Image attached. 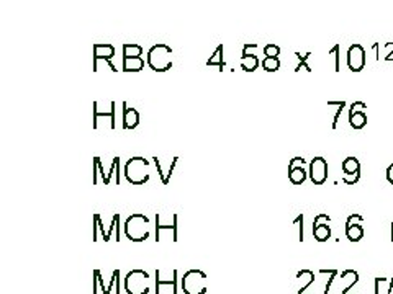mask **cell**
I'll return each mask as SVG.
<instances>
[{"mask_svg":"<svg viewBox=\"0 0 393 294\" xmlns=\"http://www.w3.org/2000/svg\"><path fill=\"white\" fill-rule=\"evenodd\" d=\"M359 180H360V173H354V175H344V173H343V182L346 183V185L353 187Z\"/></svg>","mask_w":393,"mask_h":294,"instance_id":"29","label":"cell"},{"mask_svg":"<svg viewBox=\"0 0 393 294\" xmlns=\"http://www.w3.org/2000/svg\"><path fill=\"white\" fill-rule=\"evenodd\" d=\"M122 125L125 131H133L140 126V113L136 108L128 107L127 102L122 103Z\"/></svg>","mask_w":393,"mask_h":294,"instance_id":"10","label":"cell"},{"mask_svg":"<svg viewBox=\"0 0 393 294\" xmlns=\"http://www.w3.org/2000/svg\"><path fill=\"white\" fill-rule=\"evenodd\" d=\"M261 66H262V69H264L266 72H277L280 69V59L279 58L266 56L264 59H262Z\"/></svg>","mask_w":393,"mask_h":294,"instance_id":"25","label":"cell"},{"mask_svg":"<svg viewBox=\"0 0 393 294\" xmlns=\"http://www.w3.org/2000/svg\"><path fill=\"white\" fill-rule=\"evenodd\" d=\"M115 110H117V103L110 102L109 112H100L99 103L94 102L92 103V114H94V119H92V128L94 130H99V119L105 118L110 121V130H117V116H115Z\"/></svg>","mask_w":393,"mask_h":294,"instance_id":"8","label":"cell"},{"mask_svg":"<svg viewBox=\"0 0 393 294\" xmlns=\"http://www.w3.org/2000/svg\"><path fill=\"white\" fill-rule=\"evenodd\" d=\"M261 66V61H259L256 54L248 53L246 48H243V54H241V69L244 72H254L256 69Z\"/></svg>","mask_w":393,"mask_h":294,"instance_id":"13","label":"cell"},{"mask_svg":"<svg viewBox=\"0 0 393 294\" xmlns=\"http://www.w3.org/2000/svg\"><path fill=\"white\" fill-rule=\"evenodd\" d=\"M163 239H173L177 241V216H175L173 226H163L161 224V216H156V241L161 242Z\"/></svg>","mask_w":393,"mask_h":294,"instance_id":"11","label":"cell"},{"mask_svg":"<svg viewBox=\"0 0 393 294\" xmlns=\"http://www.w3.org/2000/svg\"><path fill=\"white\" fill-rule=\"evenodd\" d=\"M313 236L318 242H326L331 237V229L328 224H320V226H313Z\"/></svg>","mask_w":393,"mask_h":294,"instance_id":"23","label":"cell"},{"mask_svg":"<svg viewBox=\"0 0 393 294\" xmlns=\"http://www.w3.org/2000/svg\"><path fill=\"white\" fill-rule=\"evenodd\" d=\"M115 56V48L110 43H95L94 44V69L92 71H99V61H105L110 67V71L117 72L118 69L112 64V58Z\"/></svg>","mask_w":393,"mask_h":294,"instance_id":"6","label":"cell"},{"mask_svg":"<svg viewBox=\"0 0 393 294\" xmlns=\"http://www.w3.org/2000/svg\"><path fill=\"white\" fill-rule=\"evenodd\" d=\"M341 167H343L344 175H354V173H360V162L355 157H346Z\"/></svg>","mask_w":393,"mask_h":294,"instance_id":"20","label":"cell"},{"mask_svg":"<svg viewBox=\"0 0 393 294\" xmlns=\"http://www.w3.org/2000/svg\"><path fill=\"white\" fill-rule=\"evenodd\" d=\"M147 66L154 72H168L173 69V48L164 43H157L147 51Z\"/></svg>","mask_w":393,"mask_h":294,"instance_id":"2","label":"cell"},{"mask_svg":"<svg viewBox=\"0 0 393 294\" xmlns=\"http://www.w3.org/2000/svg\"><path fill=\"white\" fill-rule=\"evenodd\" d=\"M156 294H163L164 289H169V291H173V294H177V282H175V277H177V273L174 275V278L170 279V282H163V279L159 278V272L156 273Z\"/></svg>","mask_w":393,"mask_h":294,"instance_id":"17","label":"cell"},{"mask_svg":"<svg viewBox=\"0 0 393 294\" xmlns=\"http://www.w3.org/2000/svg\"><path fill=\"white\" fill-rule=\"evenodd\" d=\"M122 53H123V58H138V56H143V48L140 44H135V43H125L122 48Z\"/></svg>","mask_w":393,"mask_h":294,"instance_id":"24","label":"cell"},{"mask_svg":"<svg viewBox=\"0 0 393 294\" xmlns=\"http://www.w3.org/2000/svg\"><path fill=\"white\" fill-rule=\"evenodd\" d=\"M348 67L353 72H360L365 67V49L362 44L354 43L348 49Z\"/></svg>","mask_w":393,"mask_h":294,"instance_id":"9","label":"cell"},{"mask_svg":"<svg viewBox=\"0 0 393 294\" xmlns=\"http://www.w3.org/2000/svg\"><path fill=\"white\" fill-rule=\"evenodd\" d=\"M365 108H367V105L364 102H354L351 105V110L349 112H365Z\"/></svg>","mask_w":393,"mask_h":294,"instance_id":"32","label":"cell"},{"mask_svg":"<svg viewBox=\"0 0 393 294\" xmlns=\"http://www.w3.org/2000/svg\"><path fill=\"white\" fill-rule=\"evenodd\" d=\"M123 72H141L145 69V59L141 56L138 58H123L122 64Z\"/></svg>","mask_w":393,"mask_h":294,"instance_id":"14","label":"cell"},{"mask_svg":"<svg viewBox=\"0 0 393 294\" xmlns=\"http://www.w3.org/2000/svg\"><path fill=\"white\" fill-rule=\"evenodd\" d=\"M331 220V218L328 214H318L316 218H314V223L313 226H320V224H328Z\"/></svg>","mask_w":393,"mask_h":294,"instance_id":"31","label":"cell"},{"mask_svg":"<svg viewBox=\"0 0 393 294\" xmlns=\"http://www.w3.org/2000/svg\"><path fill=\"white\" fill-rule=\"evenodd\" d=\"M339 53H341V46H339V44L332 46L330 54H331L332 58H335V72H339V71H341V58H339Z\"/></svg>","mask_w":393,"mask_h":294,"instance_id":"27","label":"cell"},{"mask_svg":"<svg viewBox=\"0 0 393 294\" xmlns=\"http://www.w3.org/2000/svg\"><path fill=\"white\" fill-rule=\"evenodd\" d=\"M387 180L388 183H392L393 185V164L388 165V168H387Z\"/></svg>","mask_w":393,"mask_h":294,"instance_id":"36","label":"cell"},{"mask_svg":"<svg viewBox=\"0 0 393 294\" xmlns=\"http://www.w3.org/2000/svg\"><path fill=\"white\" fill-rule=\"evenodd\" d=\"M302 69H305V71H307V72H312V67L308 66L307 61H300L297 69H295V72H300V71H302Z\"/></svg>","mask_w":393,"mask_h":294,"instance_id":"35","label":"cell"},{"mask_svg":"<svg viewBox=\"0 0 393 294\" xmlns=\"http://www.w3.org/2000/svg\"><path fill=\"white\" fill-rule=\"evenodd\" d=\"M346 236L351 242H359L364 237V229L360 224H349V226H346Z\"/></svg>","mask_w":393,"mask_h":294,"instance_id":"22","label":"cell"},{"mask_svg":"<svg viewBox=\"0 0 393 294\" xmlns=\"http://www.w3.org/2000/svg\"><path fill=\"white\" fill-rule=\"evenodd\" d=\"M105 177H107V173H105L100 157H94V167H92V183H94V185H99L100 180L102 183H104Z\"/></svg>","mask_w":393,"mask_h":294,"instance_id":"19","label":"cell"},{"mask_svg":"<svg viewBox=\"0 0 393 294\" xmlns=\"http://www.w3.org/2000/svg\"><path fill=\"white\" fill-rule=\"evenodd\" d=\"M264 56H269V58H279L280 56V48L277 44H266L264 46Z\"/></svg>","mask_w":393,"mask_h":294,"instance_id":"28","label":"cell"},{"mask_svg":"<svg viewBox=\"0 0 393 294\" xmlns=\"http://www.w3.org/2000/svg\"><path fill=\"white\" fill-rule=\"evenodd\" d=\"M295 226H298L300 229V241H303V214H300L297 219H295Z\"/></svg>","mask_w":393,"mask_h":294,"instance_id":"33","label":"cell"},{"mask_svg":"<svg viewBox=\"0 0 393 294\" xmlns=\"http://www.w3.org/2000/svg\"><path fill=\"white\" fill-rule=\"evenodd\" d=\"M305 165H307V160H305L303 157H294L289 162V170H292L295 167H305Z\"/></svg>","mask_w":393,"mask_h":294,"instance_id":"30","label":"cell"},{"mask_svg":"<svg viewBox=\"0 0 393 294\" xmlns=\"http://www.w3.org/2000/svg\"><path fill=\"white\" fill-rule=\"evenodd\" d=\"M328 107H337L335 119H332V130L336 131L337 123H339V118H341V113H343V110L346 107V102H344V100H341V102H328Z\"/></svg>","mask_w":393,"mask_h":294,"instance_id":"26","label":"cell"},{"mask_svg":"<svg viewBox=\"0 0 393 294\" xmlns=\"http://www.w3.org/2000/svg\"><path fill=\"white\" fill-rule=\"evenodd\" d=\"M125 178L135 187H141L150 182L151 178V164L145 157H131L125 165Z\"/></svg>","mask_w":393,"mask_h":294,"instance_id":"1","label":"cell"},{"mask_svg":"<svg viewBox=\"0 0 393 294\" xmlns=\"http://www.w3.org/2000/svg\"><path fill=\"white\" fill-rule=\"evenodd\" d=\"M308 173L305 172V167H295L292 170H289V180L294 183V185H302L307 180Z\"/></svg>","mask_w":393,"mask_h":294,"instance_id":"21","label":"cell"},{"mask_svg":"<svg viewBox=\"0 0 393 294\" xmlns=\"http://www.w3.org/2000/svg\"><path fill=\"white\" fill-rule=\"evenodd\" d=\"M392 242H393V224H392Z\"/></svg>","mask_w":393,"mask_h":294,"instance_id":"37","label":"cell"},{"mask_svg":"<svg viewBox=\"0 0 393 294\" xmlns=\"http://www.w3.org/2000/svg\"><path fill=\"white\" fill-rule=\"evenodd\" d=\"M310 180H312L313 185H323L328 178V162L325 157H314L312 162H310Z\"/></svg>","mask_w":393,"mask_h":294,"instance_id":"7","label":"cell"},{"mask_svg":"<svg viewBox=\"0 0 393 294\" xmlns=\"http://www.w3.org/2000/svg\"><path fill=\"white\" fill-rule=\"evenodd\" d=\"M207 66L208 67H218L220 72H223V69L226 66L225 59H223V44H218V48L215 49V53L211 54L210 59L207 61Z\"/></svg>","mask_w":393,"mask_h":294,"instance_id":"16","label":"cell"},{"mask_svg":"<svg viewBox=\"0 0 393 294\" xmlns=\"http://www.w3.org/2000/svg\"><path fill=\"white\" fill-rule=\"evenodd\" d=\"M349 125L354 130H362L367 125V113L365 112H349Z\"/></svg>","mask_w":393,"mask_h":294,"instance_id":"18","label":"cell"},{"mask_svg":"<svg viewBox=\"0 0 393 294\" xmlns=\"http://www.w3.org/2000/svg\"><path fill=\"white\" fill-rule=\"evenodd\" d=\"M147 226H150V219L145 214L135 213L129 216L127 223H125V232H127V237L129 241L143 242L150 237Z\"/></svg>","mask_w":393,"mask_h":294,"instance_id":"3","label":"cell"},{"mask_svg":"<svg viewBox=\"0 0 393 294\" xmlns=\"http://www.w3.org/2000/svg\"><path fill=\"white\" fill-rule=\"evenodd\" d=\"M152 160H154V165H156V168H157V173H159V177H161V182H163V185H169V183H170V177H173L174 170H175V167H177L179 157H174L173 160H170V165H169L168 172H166V170H164L163 162H161L159 159L152 157Z\"/></svg>","mask_w":393,"mask_h":294,"instance_id":"12","label":"cell"},{"mask_svg":"<svg viewBox=\"0 0 393 294\" xmlns=\"http://www.w3.org/2000/svg\"><path fill=\"white\" fill-rule=\"evenodd\" d=\"M147 279H150V275L146 272H143V270H135V272L128 273L125 288H127L128 294H147V291H150Z\"/></svg>","mask_w":393,"mask_h":294,"instance_id":"4","label":"cell"},{"mask_svg":"<svg viewBox=\"0 0 393 294\" xmlns=\"http://www.w3.org/2000/svg\"><path fill=\"white\" fill-rule=\"evenodd\" d=\"M360 223H362V216L353 214V216H349V219H348V223H346V226H349V224H360Z\"/></svg>","mask_w":393,"mask_h":294,"instance_id":"34","label":"cell"},{"mask_svg":"<svg viewBox=\"0 0 393 294\" xmlns=\"http://www.w3.org/2000/svg\"><path fill=\"white\" fill-rule=\"evenodd\" d=\"M115 178V183H117V187H120V182H122V175H120V157L117 155V157H113V162L112 165H110V170H109V173H107V177H105V180H104V185H110L112 183V180Z\"/></svg>","mask_w":393,"mask_h":294,"instance_id":"15","label":"cell"},{"mask_svg":"<svg viewBox=\"0 0 393 294\" xmlns=\"http://www.w3.org/2000/svg\"><path fill=\"white\" fill-rule=\"evenodd\" d=\"M182 288L187 294H205V273L191 270L182 279Z\"/></svg>","mask_w":393,"mask_h":294,"instance_id":"5","label":"cell"}]
</instances>
